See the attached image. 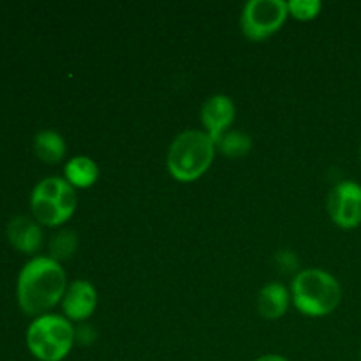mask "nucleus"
<instances>
[{"mask_svg":"<svg viewBox=\"0 0 361 361\" xmlns=\"http://www.w3.org/2000/svg\"><path fill=\"white\" fill-rule=\"evenodd\" d=\"M67 286L66 270L59 261L49 256L32 257L18 274V305L27 316H44L62 302Z\"/></svg>","mask_w":361,"mask_h":361,"instance_id":"nucleus-1","label":"nucleus"},{"mask_svg":"<svg viewBox=\"0 0 361 361\" xmlns=\"http://www.w3.org/2000/svg\"><path fill=\"white\" fill-rule=\"evenodd\" d=\"M215 154V141L204 130H183L169 145L166 164L173 178L189 183L210 169Z\"/></svg>","mask_w":361,"mask_h":361,"instance_id":"nucleus-2","label":"nucleus"},{"mask_svg":"<svg viewBox=\"0 0 361 361\" xmlns=\"http://www.w3.org/2000/svg\"><path fill=\"white\" fill-rule=\"evenodd\" d=\"M291 298L303 316L324 317L341 305V282L321 268L302 270L291 282Z\"/></svg>","mask_w":361,"mask_h":361,"instance_id":"nucleus-3","label":"nucleus"},{"mask_svg":"<svg viewBox=\"0 0 361 361\" xmlns=\"http://www.w3.org/2000/svg\"><path fill=\"white\" fill-rule=\"evenodd\" d=\"M27 348L39 361H62L76 342V328L66 316L44 314L27 328Z\"/></svg>","mask_w":361,"mask_h":361,"instance_id":"nucleus-4","label":"nucleus"},{"mask_svg":"<svg viewBox=\"0 0 361 361\" xmlns=\"http://www.w3.org/2000/svg\"><path fill=\"white\" fill-rule=\"evenodd\" d=\"M76 189L60 176L42 178L30 194V210L41 226L56 228L73 217L76 210Z\"/></svg>","mask_w":361,"mask_h":361,"instance_id":"nucleus-5","label":"nucleus"},{"mask_svg":"<svg viewBox=\"0 0 361 361\" xmlns=\"http://www.w3.org/2000/svg\"><path fill=\"white\" fill-rule=\"evenodd\" d=\"M289 16L284 0H250L242 13V30L250 41H263L282 28Z\"/></svg>","mask_w":361,"mask_h":361,"instance_id":"nucleus-6","label":"nucleus"},{"mask_svg":"<svg viewBox=\"0 0 361 361\" xmlns=\"http://www.w3.org/2000/svg\"><path fill=\"white\" fill-rule=\"evenodd\" d=\"M328 214L341 229L361 226V185L353 180L337 183L328 194Z\"/></svg>","mask_w":361,"mask_h":361,"instance_id":"nucleus-7","label":"nucleus"},{"mask_svg":"<svg viewBox=\"0 0 361 361\" xmlns=\"http://www.w3.org/2000/svg\"><path fill=\"white\" fill-rule=\"evenodd\" d=\"M236 116L235 102L231 97L224 94L212 95L201 108V122H203L204 133L217 143L222 134L228 133Z\"/></svg>","mask_w":361,"mask_h":361,"instance_id":"nucleus-8","label":"nucleus"},{"mask_svg":"<svg viewBox=\"0 0 361 361\" xmlns=\"http://www.w3.org/2000/svg\"><path fill=\"white\" fill-rule=\"evenodd\" d=\"M60 303L67 319L83 323L95 312L97 289L88 281H74L67 286V291Z\"/></svg>","mask_w":361,"mask_h":361,"instance_id":"nucleus-9","label":"nucleus"},{"mask_svg":"<svg viewBox=\"0 0 361 361\" xmlns=\"http://www.w3.org/2000/svg\"><path fill=\"white\" fill-rule=\"evenodd\" d=\"M7 240L23 254H35L42 245V229L35 219L16 215L7 224Z\"/></svg>","mask_w":361,"mask_h":361,"instance_id":"nucleus-10","label":"nucleus"},{"mask_svg":"<svg viewBox=\"0 0 361 361\" xmlns=\"http://www.w3.org/2000/svg\"><path fill=\"white\" fill-rule=\"evenodd\" d=\"M291 293L281 282L263 286L257 295V310L264 319H279L288 312Z\"/></svg>","mask_w":361,"mask_h":361,"instance_id":"nucleus-11","label":"nucleus"},{"mask_svg":"<svg viewBox=\"0 0 361 361\" xmlns=\"http://www.w3.org/2000/svg\"><path fill=\"white\" fill-rule=\"evenodd\" d=\"M63 178L74 189H88L99 180V166L87 155H74L63 168Z\"/></svg>","mask_w":361,"mask_h":361,"instance_id":"nucleus-12","label":"nucleus"},{"mask_svg":"<svg viewBox=\"0 0 361 361\" xmlns=\"http://www.w3.org/2000/svg\"><path fill=\"white\" fill-rule=\"evenodd\" d=\"M34 152L46 164H56L66 157L67 145L63 137L55 130H39L34 137Z\"/></svg>","mask_w":361,"mask_h":361,"instance_id":"nucleus-13","label":"nucleus"},{"mask_svg":"<svg viewBox=\"0 0 361 361\" xmlns=\"http://www.w3.org/2000/svg\"><path fill=\"white\" fill-rule=\"evenodd\" d=\"M215 147H217V152L224 154L226 157L238 159L249 154L250 148H252V140H250L249 134L242 133V130H228L219 137Z\"/></svg>","mask_w":361,"mask_h":361,"instance_id":"nucleus-14","label":"nucleus"},{"mask_svg":"<svg viewBox=\"0 0 361 361\" xmlns=\"http://www.w3.org/2000/svg\"><path fill=\"white\" fill-rule=\"evenodd\" d=\"M78 249V236L71 229H62L49 242V257L55 261H66L74 256Z\"/></svg>","mask_w":361,"mask_h":361,"instance_id":"nucleus-15","label":"nucleus"},{"mask_svg":"<svg viewBox=\"0 0 361 361\" xmlns=\"http://www.w3.org/2000/svg\"><path fill=\"white\" fill-rule=\"evenodd\" d=\"M289 16H295L300 21H309L317 18V14L323 9V4L319 0H291L288 2Z\"/></svg>","mask_w":361,"mask_h":361,"instance_id":"nucleus-16","label":"nucleus"},{"mask_svg":"<svg viewBox=\"0 0 361 361\" xmlns=\"http://www.w3.org/2000/svg\"><path fill=\"white\" fill-rule=\"evenodd\" d=\"M95 338H97L95 330L88 324H81L80 328H76V342H80V344H92Z\"/></svg>","mask_w":361,"mask_h":361,"instance_id":"nucleus-17","label":"nucleus"},{"mask_svg":"<svg viewBox=\"0 0 361 361\" xmlns=\"http://www.w3.org/2000/svg\"><path fill=\"white\" fill-rule=\"evenodd\" d=\"M279 263H281L282 268H286V270H291V268L298 267V259H296V256L293 252H279Z\"/></svg>","mask_w":361,"mask_h":361,"instance_id":"nucleus-18","label":"nucleus"},{"mask_svg":"<svg viewBox=\"0 0 361 361\" xmlns=\"http://www.w3.org/2000/svg\"><path fill=\"white\" fill-rule=\"evenodd\" d=\"M256 361H289V360L282 358V356H279V355H264V356H261V358H257Z\"/></svg>","mask_w":361,"mask_h":361,"instance_id":"nucleus-19","label":"nucleus"},{"mask_svg":"<svg viewBox=\"0 0 361 361\" xmlns=\"http://www.w3.org/2000/svg\"><path fill=\"white\" fill-rule=\"evenodd\" d=\"M360 157H361V150H360Z\"/></svg>","mask_w":361,"mask_h":361,"instance_id":"nucleus-20","label":"nucleus"}]
</instances>
